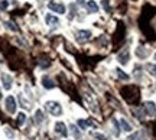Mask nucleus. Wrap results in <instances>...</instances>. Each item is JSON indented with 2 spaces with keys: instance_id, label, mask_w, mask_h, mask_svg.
I'll list each match as a JSON object with an SVG mask.
<instances>
[{
  "instance_id": "1",
  "label": "nucleus",
  "mask_w": 156,
  "mask_h": 140,
  "mask_svg": "<svg viewBox=\"0 0 156 140\" xmlns=\"http://www.w3.org/2000/svg\"><path fill=\"white\" fill-rule=\"evenodd\" d=\"M45 110L49 113L51 116H54V117H59V116H62V113H64L62 106L58 101H54V100L45 103Z\"/></svg>"
},
{
  "instance_id": "2",
  "label": "nucleus",
  "mask_w": 156,
  "mask_h": 140,
  "mask_svg": "<svg viewBox=\"0 0 156 140\" xmlns=\"http://www.w3.org/2000/svg\"><path fill=\"white\" fill-rule=\"evenodd\" d=\"M117 61H119L120 65L126 67V65L129 64V61H130V51H129L127 48H124L122 52H119V55H117Z\"/></svg>"
},
{
  "instance_id": "3",
  "label": "nucleus",
  "mask_w": 156,
  "mask_h": 140,
  "mask_svg": "<svg viewBox=\"0 0 156 140\" xmlns=\"http://www.w3.org/2000/svg\"><path fill=\"white\" fill-rule=\"evenodd\" d=\"M5 107H6V111L13 114V113L16 111V100H15V97L13 95H7L5 100Z\"/></svg>"
},
{
  "instance_id": "4",
  "label": "nucleus",
  "mask_w": 156,
  "mask_h": 140,
  "mask_svg": "<svg viewBox=\"0 0 156 140\" xmlns=\"http://www.w3.org/2000/svg\"><path fill=\"white\" fill-rule=\"evenodd\" d=\"M54 130H55L56 135L62 136V137H67L68 136V127L64 121H56V123L54 124Z\"/></svg>"
},
{
  "instance_id": "5",
  "label": "nucleus",
  "mask_w": 156,
  "mask_h": 140,
  "mask_svg": "<svg viewBox=\"0 0 156 140\" xmlns=\"http://www.w3.org/2000/svg\"><path fill=\"white\" fill-rule=\"evenodd\" d=\"M48 9L52 12H55L58 15H64L67 12V7L62 5V3H56V2H49L48 3Z\"/></svg>"
},
{
  "instance_id": "6",
  "label": "nucleus",
  "mask_w": 156,
  "mask_h": 140,
  "mask_svg": "<svg viewBox=\"0 0 156 140\" xmlns=\"http://www.w3.org/2000/svg\"><path fill=\"white\" fill-rule=\"evenodd\" d=\"M91 35L93 33H91V30H88V29H78L77 30V39H78V42L84 44V42L90 40Z\"/></svg>"
},
{
  "instance_id": "7",
  "label": "nucleus",
  "mask_w": 156,
  "mask_h": 140,
  "mask_svg": "<svg viewBox=\"0 0 156 140\" xmlns=\"http://www.w3.org/2000/svg\"><path fill=\"white\" fill-rule=\"evenodd\" d=\"M143 111H145V114L151 116V117L156 116V104L153 101H146L145 107H143Z\"/></svg>"
},
{
  "instance_id": "8",
  "label": "nucleus",
  "mask_w": 156,
  "mask_h": 140,
  "mask_svg": "<svg viewBox=\"0 0 156 140\" xmlns=\"http://www.w3.org/2000/svg\"><path fill=\"white\" fill-rule=\"evenodd\" d=\"M2 85H3V88H5L6 91L12 90V85H13L12 75H9V74H2Z\"/></svg>"
},
{
  "instance_id": "9",
  "label": "nucleus",
  "mask_w": 156,
  "mask_h": 140,
  "mask_svg": "<svg viewBox=\"0 0 156 140\" xmlns=\"http://www.w3.org/2000/svg\"><path fill=\"white\" fill-rule=\"evenodd\" d=\"M45 22H46V25L51 26V28H56V26H59V19H58L56 16H54V15H51V13L45 15Z\"/></svg>"
},
{
  "instance_id": "10",
  "label": "nucleus",
  "mask_w": 156,
  "mask_h": 140,
  "mask_svg": "<svg viewBox=\"0 0 156 140\" xmlns=\"http://www.w3.org/2000/svg\"><path fill=\"white\" fill-rule=\"evenodd\" d=\"M41 82H42V87H44V88H46V90H52V88L55 87L54 79L49 78L48 75H44V77L41 78Z\"/></svg>"
},
{
  "instance_id": "11",
  "label": "nucleus",
  "mask_w": 156,
  "mask_h": 140,
  "mask_svg": "<svg viewBox=\"0 0 156 140\" xmlns=\"http://www.w3.org/2000/svg\"><path fill=\"white\" fill-rule=\"evenodd\" d=\"M85 7H87V13H88V15H91V13H97V12L100 10L98 5L95 3L94 0H88V2H85Z\"/></svg>"
},
{
  "instance_id": "12",
  "label": "nucleus",
  "mask_w": 156,
  "mask_h": 140,
  "mask_svg": "<svg viewBox=\"0 0 156 140\" xmlns=\"http://www.w3.org/2000/svg\"><path fill=\"white\" fill-rule=\"evenodd\" d=\"M77 124H78V127H80L81 130H87L88 127H94V123H93V121H90V120H84V118H78Z\"/></svg>"
},
{
  "instance_id": "13",
  "label": "nucleus",
  "mask_w": 156,
  "mask_h": 140,
  "mask_svg": "<svg viewBox=\"0 0 156 140\" xmlns=\"http://www.w3.org/2000/svg\"><path fill=\"white\" fill-rule=\"evenodd\" d=\"M120 129L123 130V131H126V133H132V126L129 124V121L126 120V118H120Z\"/></svg>"
},
{
  "instance_id": "14",
  "label": "nucleus",
  "mask_w": 156,
  "mask_h": 140,
  "mask_svg": "<svg viewBox=\"0 0 156 140\" xmlns=\"http://www.w3.org/2000/svg\"><path fill=\"white\" fill-rule=\"evenodd\" d=\"M136 55H137V58H140V59H145L146 56H147V51H146L145 48L139 46V48L136 49Z\"/></svg>"
},
{
  "instance_id": "15",
  "label": "nucleus",
  "mask_w": 156,
  "mask_h": 140,
  "mask_svg": "<svg viewBox=\"0 0 156 140\" xmlns=\"http://www.w3.org/2000/svg\"><path fill=\"white\" fill-rule=\"evenodd\" d=\"M35 118H36V123L41 124L42 121L45 120V116L44 113H42V110H36V113H35Z\"/></svg>"
},
{
  "instance_id": "16",
  "label": "nucleus",
  "mask_w": 156,
  "mask_h": 140,
  "mask_svg": "<svg viewBox=\"0 0 156 140\" xmlns=\"http://www.w3.org/2000/svg\"><path fill=\"white\" fill-rule=\"evenodd\" d=\"M114 72H116V75H117V77H119V78H120V79H124V81H129V78H130V77H129L127 74H126V72H123L122 69H119V68H117V69H116V71H114Z\"/></svg>"
},
{
  "instance_id": "17",
  "label": "nucleus",
  "mask_w": 156,
  "mask_h": 140,
  "mask_svg": "<svg viewBox=\"0 0 156 140\" xmlns=\"http://www.w3.org/2000/svg\"><path fill=\"white\" fill-rule=\"evenodd\" d=\"M146 69L149 71V74H151L152 77L156 78V65L155 64H146Z\"/></svg>"
},
{
  "instance_id": "18",
  "label": "nucleus",
  "mask_w": 156,
  "mask_h": 140,
  "mask_svg": "<svg viewBox=\"0 0 156 140\" xmlns=\"http://www.w3.org/2000/svg\"><path fill=\"white\" fill-rule=\"evenodd\" d=\"M19 103H20V106H22L23 108H26V110H29V108H30V104H29L28 101L23 98V94H19Z\"/></svg>"
},
{
  "instance_id": "19",
  "label": "nucleus",
  "mask_w": 156,
  "mask_h": 140,
  "mask_svg": "<svg viewBox=\"0 0 156 140\" xmlns=\"http://www.w3.org/2000/svg\"><path fill=\"white\" fill-rule=\"evenodd\" d=\"M112 124H113V129H114V135L116 136H120V124L117 123V120H112Z\"/></svg>"
},
{
  "instance_id": "20",
  "label": "nucleus",
  "mask_w": 156,
  "mask_h": 140,
  "mask_svg": "<svg viewBox=\"0 0 156 140\" xmlns=\"http://www.w3.org/2000/svg\"><path fill=\"white\" fill-rule=\"evenodd\" d=\"M25 121H26V116H25V113H19V114H17V124H19V126H23Z\"/></svg>"
},
{
  "instance_id": "21",
  "label": "nucleus",
  "mask_w": 156,
  "mask_h": 140,
  "mask_svg": "<svg viewBox=\"0 0 156 140\" xmlns=\"http://www.w3.org/2000/svg\"><path fill=\"white\" fill-rule=\"evenodd\" d=\"M133 114L139 118V120H143V118H145V111H142V110H139V108H134Z\"/></svg>"
},
{
  "instance_id": "22",
  "label": "nucleus",
  "mask_w": 156,
  "mask_h": 140,
  "mask_svg": "<svg viewBox=\"0 0 156 140\" xmlns=\"http://www.w3.org/2000/svg\"><path fill=\"white\" fill-rule=\"evenodd\" d=\"M5 25H6V26H7L9 29H10V30H13V32H17V26H16V25H15L13 22H10V20H7V22H6Z\"/></svg>"
},
{
  "instance_id": "23",
  "label": "nucleus",
  "mask_w": 156,
  "mask_h": 140,
  "mask_svg": "<svg viewBox=\"0 0 156 140\" xmlns=\"http://www.w3.org/2000/svg\"><path fill=\"white\" fill-rule=\"evenodd\" d=\"M101 6L104 7V10H106L107 13L112 12V7H110V5H108V0H103V2H101Z\"/></svg>"
},
{
  "instance_id": "24",
  "label": "nucleus",
  "mask_w": 156,
  "mask_h": 140,
  "mask_svg": "<svg viewBox=\"0 0 156 140\" xmlns=\"http://www.w3.org/2000/svg\"><path fill=\"white\" fill-rule=\"evenodd\" d=\"M71 130H73V135H74V137H77V139H80L81 137V133H80V130L77 129V126H71Z\"/></svg>"
},
{
  "instance_id": "25",
  "label": "nucleus",
  "mask_w": 156,
  "mask_h": 140,
  "mask_svg": "<svg viewBox=\"0 0 156 140\" xmlns=\"http://www.w3.org/2000/svg\"><path fill=\"white\" fill-rule=\"evenodd\" d=\"M129 140H142V135H140V131H136L134 135H132L129 137Z\"/></svg>"
},
{
  "instance_id": "26",
  "label": "nucleus",
  "mask_w": 156,
  "mask_h": 140,
  "mask_svg": "<svg viewBox=\"0 0 156 140\" xmlns=\"http://www.w3.org/2000/svg\"><path fill=\"white\" fill-rule=\"evenodd\" d=\"M94 137H95L97 140H107V136L103 135V133H95Z\"/></svg>"
},
{
  "instance_id": "27",
  "label": "nucleus",
  "mask_w": 156,
  "mask_h": 140,
  "mask_svg": "<svg viewBox=\"0 0 156 140\" xmlns=\"http://www.w3.org/2000/svg\"><path fill=\"white\" fill-rule=\"evenodd\" d=\"M7 6H9V3H7L6 0H3V2H0V7H2V9H7Z\"/></svg>"
},
{
  "instance_id": "28",
  "label": "nucleus",
  "mask_w": 156,
  "mask_h": 140,
  "mask_svg": "<svg viewBox=\"0 0 156 140\" xmlns=\"http://www.w3.org/2000/svg\"><path fill=\"white\" fill-rule=\"evenodd\" d=\"M5 133L7 136H10V137H13V136H15V135H13V131H10V129H5Z\"/></svg>"
},
{
  "instance_id": "29",
  "label": "nucleus",
  "mask_w": 156,
  "mask_h": 140,
  "mask_svg": "<svg viewBox=\"0 0 156 140\" xmlns=\"http://www.w3.org/2000/svg\"><path fill=\"white\" fill-rule=\"evenodd\" d=\"M77 3L80 6H83V5H85V0H77Z\"/></svg>"
},
{
  "instance_id": "30",
  "label": "nucleus",
  "mask_w": 156,
  "mask_h": 140,
  "mask_svg": "<svg viewBox=\"0 0 156 140\" xmlns=\"http://www.w3.org/2000/svg\"><path fill=\"white\" fill-rule=\"evenodd\" d=\"M155 61H156V54H155Z\"/></svg>"
},
{
  "instance_id": "31",
  "label": "nucleus",
  "mask_w": 156,
  "mask_h": 140,
  "mask_svg": "<svg viewBox=\"0 0 156 140\" xmlns=\"http://www.w3.org/2000/svg\"><path fill=\"white\" fill-rule=\"evenodd\" d=\"M0 98H2V94H0Z\"/></svg>"
}]
</instances>
